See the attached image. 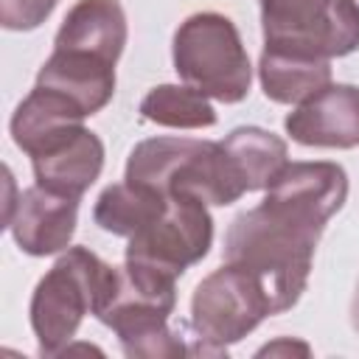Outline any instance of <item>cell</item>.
I'll return each instance as SVG.
<instances>
[{
    "mask_svg": "<svg viewBox=\"0 0 359 359\" xmlns=\"http://www.w3.org/2000/svg\"><path fill=\"white\" fill-rule=\"evenodd\" d=\"M323 227L261 199L238 213L224 233V264L255 275L272 314L289 311L306 292Z\"/></svg>",
    "mask_w": 359,
    "mask_h": 359,
    "instance_id": "obj_1",
    "label": "cell"
},
{
    "mask_svg": "<svg viewBox=\"0 0 359 359\" xmlns=\"http://www.w3.org/2000/svg\"><path fill=\"white\" fill-rule=\"evenodd\" d=\"M123 180L163 196H196L222 208L247 194L224 146L194 137L140 140L129 151Z\"/></svg>",
    "mask_w": 359,
    "mask_h": 359,
    "instance_id": "obj_2",
    "label": "cell"
},
{
    "mask_svg": "<svg viewBox=\"0 0 359 359\" xmlns=\"http://www.w3.org/2000/svg\"><path fill=\"white\" fill-rule=\"evenodd\" d=\"M118 266L101 261L87 247H67L39 278L31 294V328L42 356H59L76 337L84 314L104 306Z\"/></svg>",
    "mask_w": 359,
    "mask_h": 359,
    "instance_id": "obj_3",
    "label": "cell"
},
{
    "mask_svg": "<svg viewBox=\"0 0 359 359\" xmlns=\"http://www.w3.org/2000/svg\"><path fill=\"white\" fill-rule=\"evenodd\" d=\"M177 76L222 104H238L252 84V65L236 22L219 11H199L180 22L171 45Z\"/></svg>",
    "mask_w": 359,
    "mask_h": 359,
    "instance_id": "obj_4",
    "label": "cell"
},
{
    "mask_svg": "<svg viewBox=\"0 0 359 359\" xmlns=\"http://www.w3.org/2000/svg\"><path fill=\"white\" fill-rule=\"evenodd\" d=\"M266 317H272V306L255 275L224 264L202 278L191 294L188 356H227V345L241 342Z\"/></svg>",
    "mask_w": 359,
    "mask_h": 359,
    "instance_id": "obj_5",
    "label": "cell"
},
{
    "mask_svg": "<svg viewBox=\"0 0 359 359\" xmlns=\"http://www.w3.org/2000/svg\"><path fill=\"white\" fill-rule=\"evenodd\" d=\"M264 45L334 59L359 50L356 0H258Z\"/></svg>",
    "mask_w": 359,
    "mask_h": 359,
    "instance_id": "obj_6",
    "label": "cell"
},
{
    "mask_svg": "<svg viewBox=\"0 0 359 359\" xmlns=\"http://www.w3.org/2000/svg\"><path fill=\"white\" fill-rule=\"evenodd\" d=\"M213 244V219L196 196H168L165 208L126 244V264L177 280Z\"/></svg>",
    "mask_w": 359,
    "mask_h": 359,
    "instance_id": "obj_7",
    "label": "cell"
},
{
    "mask_svg": "<svg viewBox=\"0 0 359 359\" xmlns=\"http://www.w3.org/2000/svg\"><path fill=\"white\" fill-rule=\"evenodd\" d=\"M28 157L36 185L81 199L104 168V143L84 123H70L45 137Z\"/></svg>",
    "mask_w": 359,
    "mask_h": 359,
    "instance_id": "obj_8",
    "label": "cell"
},
{
    "mask_svg": "<svg viewBox=\"0 0 359 359\" xmlns=\"http://www.w3.org/2000/svg\"><path fill=\"white\" fill-rule=\"evenodd\" d=\"M348 174L337 163H286L283 171L266 185L264 202L283 208L320 227L345 205Z\"/></svg>",
    "mask_w": 359,
    "mask_h": 359,
    "instance_id": "obj_9",
    "label": "cell"
},
{
    "mask_svg": "<svg viewBox=\"0 0 359 359\" xmlns=\"http://www.w3.org/2000/svg\"><path fill=\"white\" fill-rule=\"evenodd\" d=\"M286 135L300 146L356 149L359 146V87L328 84L300 101L283 121Z\"/></svg>",
    "mask_w": 359,
    "mask_h": 359,
    "instance_id": "obj_10",
    "label": "cell"
},
{
    "mask_svg": "<svg viewBox=\"0 0 359 359\" xmlns=\"http://www.w3.org/2000/svg\"><path fill=\"white\" fill-rule=\"evenodd\" d=\"M79 199L48 191L42 185H31L20 191L14 210L3 227L11 230L17 247L28 255L45 258L65 252L76 233Z\"/></svg>",
    "mask_w": 359,
    "mask_h": 359,
    "instance_id": "obj_11",
    "label": "cell"
},
{
    "mask_svg": "<svg viewBox=\"0 0 359 359\" xmlns=\"http://www.w3.org/2000/svg\"><path fill=\"white\" fill-rule=\"evenodd\" d=\"M36 84L70 98L90 118L115 95V62L79 50H53L39 67Z\"/></svg>",
    "mask_w": 359,
    "mask_h": 359,
    "instance_id": "obj_12",
    "label": "cell"
},
{
    "mask_svg": "<svg viewBox=\"0 0 359 359\" xmlns=\"http://www.w3.org/2000/svg\"><path fill=\"white\" fill-rule=\"evenodd\" d=\"M126 36V14L118 0H76L56 31L53 50H79L118 62Z\"/></svg>",
    "mask_w": 359,
    "mask_h": 359,
    "instance_id": "obj_13",
    "label": "cell"
},
{
    "mask_svg": "<svg viewBox=\"0 0 359 359\" xmlns=\"http://www.w3.org/2000/svg\"><path fill=\"white\" fill-rule=\"evenodd\" d=\"M171 311L154 303H121L101 314L121 342L129 359H174L188 353V342L180 331L168 328Z\"/></svg>",
    "mask_w": 359,
    "mask_h": 359,
    "instance_id": "obj_14",
    "label": "cell"
},
{
    "mask_svg": "<svg viewBox=\"0 0 359 359\" xmlns=\"http://www.w3.org/2000/svg\"><path fill=\"white\" fill-rule=\"evenodd\" d=\"M258 81L269 101L300 104L331 84V59L292 48L264 45L258 62Z\"/></svg>",
    "mask_w": 359,
    "mask_h": 359,
    "instance_id": "obj_15",
    "label": "cell"
},
{
    "mask_svg": "<svg viewBox=\"0 0 359 359\" xmlns=\"http://www.w3.org/2000/svg\"><path fill=\"white\" fill-rule=\"evenodd\" d=\"M222 146L230 154L244 191H266V185L289 163L286 140L261 126H236Z\"/></svg>",
    "mask_w": 359,
    "mask_h": 359,
    "instance_id": "obj_16",
    "label": "cell"
},
{
    "mask_svg": "<svg viewBox=\"0 0 359 359\" xmlns=\"http://www.w3.org/2000/svg\"><path fill=\"white\" fill-rule=\"evenodd\" d=\"M84 118L87 115L70 98L34 84V90L20 101V107L11 115V137H14L17 149L31 154L45 137H50L53 132H59L70 123H81Z\"/></svg>",
    "mask_w": 359,
    "mask_h": 359,
    "instance_id": "obj_17",
    "label": "cell"
},
{
    "mask_svg": "<svg viewBox=\"0 0 359 359\" xmlns=\"http://www.w3.org/2000/svg\"><path fill=\"white\" fill-rule=\"evenodd\" d=\"M165 199L168 196H163L157 191H149V188H140V185H132L123 180V182L107 185L101 191V196L95 199V208H93V219L101 230H107L112 236L132 238L165 208Z\"/></svg>",
    "mask_w": 359,
    "mask_h": 359,
    "instance_id": "obj_18",
    "label": "cell"
},
{
    "mask_svg": "<svg viewBox=\"0 0 359 359\" xmlns=\"http://www.w3.org/2000/svg\"><path fill=\"white\" fill-rule=\"evenodd\" d=\"M143 121L168 129H205L216 123V109L205 93L188 84H160L140 101Z\"/></svg>",
    "mask_w": 359,
    "mask_h": 359,
    "instance_id": "obj_19",
    "label": "cell"
},
{
    "mask_svg": "<svg viewBox=\"0 0 359 359\" xmlns=\"http://www.w3.org/2000/svg\"><path fill=\"white\" fill-rule=\"evenodd\" d=\"M59 0H0V25L6 31H34L56 8Z\"/></svg>",
    "mask_w": 359,
    "mask_h": 359,
    "instance_id": "obj_20",
    "label": "cell"
},
{
    "mask_svg": "<svg viewBox=\"0 0 359 359\" xmlns=\"http://www.w3.org/2000/svg\"><path fill=\"white\" fill-rule=\"evenodd\" d=\"M294 353H300V356H309V353H311V348H309L306 342H300V339H292V337H280V339H275V342H266L264 348H258V353H255V356H294Z\"/></svg>",
    "mask_w": 359,
    "mask_h": 359,
    "instance_id": "obj_21",
    "label": "cell"
},
{
    "mask_svg": "<svg viewBox=\"0 0 359 359\" xmlns=\"http://www.w3.org/2000/svg\"><path fill=\"white\" fill-rule=\"evenodd\" d=\"M351 323L359 334V283H356V292H353V300H351Z\"/></svg>",
    "mask_w": 359,
    "mask_h": 359,
    "instance_id": "obj_22",
    "label": "cell"
}]
</instances>
